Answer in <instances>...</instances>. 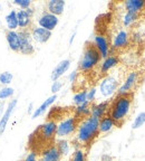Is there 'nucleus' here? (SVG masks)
Wrapping results in <instances>:
<instances>
[{"instance_id": "37", "label": "nucleus", "mask_w": 145, "mask_h": 161, "mask_svg": "<svg viewBox=\"0 0 145 161\" xmlns=\"http://www.w3.org/2000/svg\"><path fill=\"white\" fill-rule=\"evenodd\" d=\"M131 38H132L134 42H140V40L142 39V35H141V33H134Z\"/></svg>"}, {"instance_id": "17", "label": "nucleus", "mask_w": 145, "mask_h": 161, "mask_svg": "<svg viewBox=\"0 0 145 161\" xmlns=\"http://www.w3.org/2000/svg\"><path fill=\"white\" fill-rule=\"evenodd\" d=\"M70 64H72L70 59L60 60L59 63H58L57 65L55 66V68L53 69V72H51V75H50V78H51V80H53V82H55V80H59V78L62 77V76H63L68 69H69Z\"/></svg>"}, {"instance_id": "31", "label": "nucleus", "mask_w": 145, "mask_h": 161, "mask_svg": "<svg viewBox=\"0 0 145 161\" xmlns=\"http://www.w3.org/2000/svg\"><path fill=\"white\" fill-rule=\"evenodd\" d=\"M13 80V75L10 72H3L0 74V84L1 85H9Z\"/></svg>"}, {"instance_id": "21", "label": "nucleus", "mask_w": 145, "mask_h": 161, "mask_svg": "<svg viewBox=\"0 0 145 161\" xmlns=\"http://www.w3.org/2000/svg\"><path fill=\"white\" fill-rule=\"evenodd\" d=\"M56 100H57V94H53L51 96H49L48 98H46V100L43 102V104H41V105H39L35 111H34V113H33V115H31V118L37 119V118H39V116H41L44 113H45L46 111L48 110V108H49V106H51L54 103H55Z\"/></svg>"}, {"instance_id": "26", "label": "nucleus", "mask_w": 145, "mask_h": 161, "mask_svg": "<svg viewBox=\"0 0 145 161\" xmlns=\"http://www.w3.org/2000/svg\"><path fill=\"white\" fill-rule=\"evenodd\" d=\"M55 146L57 147L58 151L60 152L62 157L64 156H68L70 151V143L69 141L66 140V139H58L55 142Z\"/></svg>"}, {"instance_id": "40", "label": "nucleus", "mask_w": 145, "mask_h": 161, "mask_svg": "<svg viewBox=\"0 0 145 161\" xmlns=\"http://www.w3.org/2000/svg\"><path fill=\"white\" fill-rule=\"evenodd\" d=\"M75 37H76V31H75V33H72V35L70 36V39H69V45H72V42H74V39H75Z\"/></svg>"}, {"instance_id": "27", "label": "nucleus", "mask_w": 145, "mask_h": 161, "mask_svg": "<svg viewBox=\"0 0 145 161\" xmlns=\"http://www.w3.org/2000/svg\"><path fill=\"white\" fill-rule=\"evenodd\" d=\"M85 102H87V91H79V92H77L75 95L72 96V103L75 104L76 106L84 104Z\"/></svg>"}, {"instance_id": "5", "label": "nucleus", "mask_w": 145, "mask_h": 161, "mask_svg": "<svg viewBox=\"0 0 145 161\" xmlns=\"http://www.w3.org/2000/svg\"><path fill=\"white\" fill-rule=\"evenodd\" d=\"M120 84H121L120 80L116 76L107 75L100 80L98 91H99L100 95L103 97L105 98L112 97L115 93L117 94V90L120 87Z\"/></svg>"}, {"instance_id": "9", "label": "nucleus", "mask_w": 145, "mask_h": 161, "mask_svg": "<svg viewBox=\"0 0 145 161\" xmlns=\"http://www.w3.org/2000/svg\"><path fill=\"white\" fill-rule=\"evenodd\" d=\"M93 44L97 48L103 59L107 57L108 55H110V45L105 35H103V34L95 35L94 36V39H93Z\"/></svg>"}, {"instance_id": "11", "label": "nucleus", "mask_w": 145, "mask_h": 161, "mask_svg": "<svg viewBox=\"0 0 145 161\" xmlns=\"http://www.w3.org/2000/svg\"><path fill=\"white\" fill-rule=\"evenodd\" d=\"M30 33H31L33 40H35L36 43L38 44L47 43L48 40L50 39V37H51V35H53V31H49V30L39 27V26H35V27L31 28Z\"/></svg>"}, {"instance_id": "10", "label": "nucleus", "mask_w": 145, "mask_h": 161, "mask_svg": "<svg viewBox=\"0 0 145 161\" xmlns=\"http://www.w3.org/2000/svg\"><path fill=\"white\" fill-rule=\"evenodd\" d=\"M131 36L126 29H120L114 35L112 40V48L113 49H122L130 45Z\"/></svg>"}, {"instance_id": "6", "label": "nucleus", "mask_w": 145, "mask_h": 161, "mask_svg": "<svg viewBox=\"0 0 145 161\" xmlns=\"http://www.w3.org/2000/svg\"><path fill=\"white\" fill-rule=\"evenodd\" d=\"M140 84V73L136 70H131L130 73L125 76V78L120 84V87L117 90L118 95L124 94H133L137 85Z\"/></svg>"}, {"instance_id": "4", "label": "nucleus", "mask_w": 145, "mask_h": 161, "mask_svg": "<svg viewBox=\"0 0 145 161\" xmlns=\"http://www.w3.org/2000/svg\"><path fill=\"white\" fill-rule=\"evenodd\" d=\"M79 122L80 120H78L74 114L63 119L60 122L57 123V134H56V136H58L59 139H66L68 136H74L78 129Z\"/></svg>"}, {"instance_id": "3", "label": "nucleus", "mask_w": 145, "mask_h": 161, "mask_svg": "<svg viewBox=\"0 0 145 161\" xmlns=\"http://www.w3.org/2000/svg\"><path fill=\"white\" fill-rule=\"evenodd\" d=\"M102 56L93 42H87L84 47L82 58L79 60V69L82 72H90L100 63Z\"/></svg>"}, {"instance_id": "22", "label": "nucleus", "mask_w": 145, "mask_h": 161, "mask_svg": "<svg viewBox=\"0 0 145 161\" xmlns=\"http://www.w3.org/2000/svg\"><path fill=\"white\" fill-rule=\"evenodd\" d=\"M116 123L114 122L112 118L110 115H105L104 118H102L99 120V123H98V131H99V134H106L108 132L113 130L114 128H116Z\"/></svg>"}, {"instance_id": "34", "label": "nucleus", "mask_w": 145, "mask_h": 161, "mask_svg": "<svg viewBox=\"0 0 145 161\" xmlns=\"http://www.w3.org/2000/svg\"><path fill=\"white\" fill-rule=\"evenodd\" d=\"M64 83L62 82V80H55V82H53V84H51V93L53 94H57L58 92H59L60 90H62V87H63Z\"/></svg>"}, {"instance_id": "15", "label": "nucleus", "mask_w": 145, "mask_h": 161, "mask_svg": "<svg viewBox=\"0 0 145 161\" xmlns=\"http://www.w3.org/2000/svg\"><path fill=\"white\" fill-rule=\"evenodd\" d=\"M60 160H62V154L58 151L55 143L40 152V161H60Z\"/></svg>"}, {"instance_id": "19", "label": "nucleus", "mask_w": 145, "mask_h": 161, "mask_svg": "<svg viewBox=\"0 0 145 161\" xmlns=\"http://www.w3.org/2000/svg\"><path fill=\"white\" fill-rule=\"evenodd\" d=\"M66 1L64 0H50L48 1L46 7H47V11L50 14H53L55 16H60L64 14V10H65Z\"/></svg>"}, {"instance_id": "1", "label": "nucleus", "mask_w": 145, "mask_h": 161, "mask_svg": "<svg viewBox=\"0 0 145 161\" xmlns=\"http://www.w3.org/2000/svg\"><path fill=\"white\" fill-rule=\"evenodd\" d=\"M133 106V94H124L118 95L110 102L108 115L114 120L117 126H122L126 119L128 118Z\"/></svg>"}, {"instance_id": "16", "label": "nucleus", "mask_w": 145, "mask_h": 161, "mask_svg": "<svg viewBox=\"0 0 145 161\" xmlns=\"http://www.w3.org/2000/svg\"><path fill=\"white\" fill-rule=\"evenodd\" d=\"M118 64H120V57L117 55H115V54H110L106 58H104L103 62L100 63V74H107L110 69L115 68Z\"/></svg>"}, {"instance_id": "14", "label": "nucleus", "mask_w": 145, "mask_h": 161, "mask_svg": "<svg viewBox=\"0 0 145 161\" xmlns=\"http://www.w3.org/2000/svg\"><path fill=\"white\" fill-rule=\"evenodd\" d=\"M17 103H18L17 98H13V100L10 101L9 104L7 105V108H6L5 113H3V115L1 116V119H0V136H3V132L6 131L8 121H9V119H10V116H11V113L13 112V110L16 108Z\"/></svg>"}, {"instance_id": "28", "label": "nucleus", "mask_w": 145, "mask_h": 161, "mask_svg": "<svg viewBox=\"0 0 145 161\" xmlns=\"http://www.w3.org/2000/svg\"><path fill=\"white\" fill-rule=\"evenodd\" d=\"M145 124V111L140 112L134 118V121L132 123V129L133 130H137V129L142 128Z\"/></svg>"}, {"instance_id": "35", "label": "nucleus", "mask_w": 145, "mask_h": 161, "mask_svg": "<svg viewBox=\"0 0 145 161\" xmlns=\"http://www.w3.org/2000/svg\"><path fill=\"white\" fill-rule=\"evenodd\" d=\"M24 161H38V152L36 151H30L29 153L26 156Z\"/></svg>"}, {"instance_id": "33", "label": "nucleus", "mask_w": 145, "mask_h": 161, "mask_svg": "<svg viewBox=\"0 0 145 161\" xmlns=\"http://www.w3.org/2000/svg\"><path fill=\"white\" fill-rule=\"evenodd\" d=\"M96 94H97V88L92 87L87 91V102H89L90 104L94 103V101L96 100Z\"/></svg>"}, {"instance_id": "30", "label": "nucleus", "mask_w": 145, "mask_h": 161, "mask_svg": "<svg viewBox=\"0 0 145 161\" xmlns=\"http://www.w3.org/2000/svg\"><path fill=\"white\" fill-rule=\"evenodd\" d=\"M15 93V90L11 87H8V86H3V87L0 88V100L5 101L6 98H9L13 95Z\"/></svg>"}, {"instance_id": "42", "label": "nucleus", "mask_w": 145, "mask_h": 161, "mask_svg": "<svg viewBox=\"0 0 145 161\" xmlns=\"http://www.w3.org/2000/svg\"><path fill=\"white\" fill-rule=\"evenodd\" d=\"M0 10H1V5H0ZM0 25H1V20H0Z\"/></svg>"}, {"instance_id": "32", "label": "nucleus", "mask_w": 145, "mask_h": 161, "mask_svg": "<svg viewBox=\"0 0 145 161\" xmlns=\"http://www.w3.org/2000/svg\"><path fill=\"white\" fill-rule=\"evenodd\" d=\"M13 3H15L16 6H18V7H20V9H23V10L29 9L30 6H31V1H30V0H15Z\"/></svg>"}, {"instance_id": "20", "label": "nucleus", "mask_w": 145, "mask_h": 161, "mask_svg": "<svg viewBox=\"0 0 145 161\" xmlns=\"http://www.w3.org/2000/svg\"><path fill=\"white\" fill-rule=\"evenodd\" d=\"M125 11H130V13H135L138 14L142 13L145 9V0H126L123 3Z\"/></svg>"}, {"instance_id": "2", "label": "nucleus", "mask_w": 145, "mask_h": 161, "mask_svg": "<svg viewBox=\"0 0 145 161\" xmlns=\"http://www.w3.org/2000/svg\"><path fill=\"white\" fill-rule=\"evenodd\" d=\"M98 123H99V120L92 115L80 121L75 133L76 143L79 144L82 148L92 146L95 139L99 136Z\"/></svg>"}, {"instance_id": "36", "label": "nucleus", "mask_w": 145, "mask_h": 161, "mask_svg": "<svg viewBox=\"0 0 145 161\" xmlns=\"http://www.w3.org/2000/svg\"><path fill=\"white\" fill-rule=\"evenodd\" d=\"M77 76H78L77 70H72V73L68 75V80H69L70 83H74V82L77 80Z\"/></svg>"}, {"instance_id": "25", "label": "nucleus", "mask_w": 145, "mask_h": 161, "mask_svg": "<svg viewBox=\"0 0 145 161\" xmlns=\"http://www.w3.org/2000/svg\"><path fill=\"white\" fill-rule=\"evenodd\" d=\"M138 14L135 13H130V11H125V14L123 15L122 18V24L125 28L127 27H132L134 24L138 20Z\"/></svg>"}, {"instance_id": "29", "label": "nucleus", "mask_w": 145, "mask_h": 161, "mask_svg": "<svg viewBox=\"0 0 145 161\" xmlns=\"http://www.w3.org/2000/svg\"><path fill=\"white\" fill-rule=\"evenodd\" d=\"M70 161H87L85 150H84L83 148H77L75 151H74Z\"/></svg>"}, {"instance_id": "24", "label": "nucleus", "mask_w": 145, "mask_h": 161, "mask_svg": "<svg viewBox=\"0 0 145 161\" xmlns=\"http://www.w3.org/2000/svg\"><path fill=\"white\" fill-rule=\"evenodd\" d=\"M6 25H7L8 30H16L18 26V18H17V11L16 10H10V13L6 16Z\"/></svg>"}, {"instance_id": "39", "label": "nucleus", "mask_w": 145, "mask_h": 161, "mask_svg": "<svg viewBox=\"0 0 145 161\" xmlns=\"http://www.w3.org/2000/svg\"><path fill=\"white\" fill-rule=\"evenodd\" d=\"M113 157L110 156V154H103L102 158H100V161H112Z\"/></svg>"}, {"instance_id": "13", "label": "nucleus", "mask_w": 145, "mask_h": 161, "mask_svg": "<svg viewBox=\"0 0 145 161\" xmlns=\"http://www.w3.org/2000/svg\"><path fill=\"white\" fill-rule=\"evenodd\" d=\"M33 9L23 10L20 9L17 11V18H18V26L20 29H29L31 26V19H33Z\"/></svg>"}, {"instance_id": "7", "label": "nucleus", "mask_w": 145, "mask_h": 161, "mask_svg": "<svg viewBox=\"0 0 145 161\" xmlns=\"http://www.w3.org/2000/svg\"><path fill=\"white\" fill-rule=\"evenodd\" d=\"M20 37V52L23 55H33L35 53V47L33 44V37L30 29H20L18 31Z\"/></svg>"}, {"instance_id": "12", "label": "nucleus", "mask_w": 145, "mask_h": 161, "mask_svg": "<svg viewBox=\"0 0 145 161\" xmlns=\"http://www.w3.org/2000/svg\"><path fill=\"white\" fill-rule=\"evenodd\" d=\"M110 101L106 100L99 102V103H92V105H90V115L98 119V120L107 115L108 108H110Z\"/></svg>"}, {"instance_id": "8", "label": "nucleus", "mask_w": 145, "mask_h": 161, "mask_svg": "<svg viewBox=\"0 0 145 161\" xmlns=\"http://www.w3.org/2000/svg\"><path fill=\"white\" fill-rule=\"evenodd\" d=\"M58 23H59V18L57 16L53 15V14L48 13V11L43 13L37 19L38 26L41 28H45V29L49 30V31H53L57 27Z\"/></svg>"}, {"instance_id": "23", "label": "nucleus", "mask_w": 145, "mask_h": 161, "mask_svg": "<svg viewBox=\"0 0 145 161\" xmlns=\"http://www.w3.org/2000/svg\"><path fill=\"white\" fill-rule=\"evenodd\" d=\"M90 105L92 104L89 102H85L84 104L75 106V108H74V115L80 121L88 118L90 115Z\"/></svg>"}, {"instance_id": "38", "label": "nucleus", "mask_w": 145, "mask_h": 161, "mask_svg": "<svg viewBox=\"0 0 145 161\" xmlns=\"http://www.w3.org/2000/svg\"><path fill=\"white\" fill-rule=\"evenodd\" d=\"M3 113H5V101L0 100V119L3 115Z\"/></svg>"}, {"instance_id": "41", "label": "nucleus", "mask_w": 145, "mask_h": 161, "mask_svg": "<svg viewBox=\"0 0 145 161\" xmlns=\"http://www.w3.org/2000/svg\"><path fill=\"white\" fill-rule=\"evenodd\" d=\"M31 111H33V103L29 105V108H28V113L30 114V113H31Z\"/></svg>"}, {"instance_id": "18", "label": "nucleus", "mask_w": 145, "mask_h": 161, "mask_svg": "<svg viewBox=\"0 0 145 161\" xmlns=\"http://www.w3.org/2000/svg\"><path fill=\"white\" fill-rule=\"evenodd\" d=\"M6 39L9 45V48L13 52L19 53L20 52V37L18 31L16 30H7L6 31Z\"/></svg>"}]
</instances>
